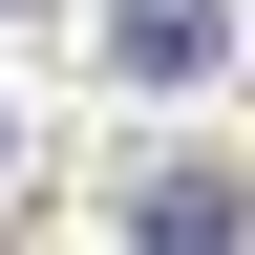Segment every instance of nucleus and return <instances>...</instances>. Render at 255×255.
<instances>
[{
	"label": "nucleus",
	"instance_id": "nucleus-2",
	"mask_svg": "<svg viewBox=\"0 0 255 255\" xmlns=\"http://www.w3.org/2000/svg\"><path fill=\"white\" fill-rule=\"evenodd\" d=\"M128 234H149V255H234L255 213H234V191H213V170H149V213H128Z\"/></svg>",
	"mask_w": 255,
	"mask_h": 255
},
{
	"label": "nucleus",
	"instance_id": "nucleus-1",
	"mask_svg": "<svg viewBox=\"0 0 255 255\" xmlns=\"http://www.w3.org/2000/svg\"><path fill=\"white\" fill-rule=\"evenodd\" d=\"M213 43H234L213 0H128V43H107V64H128V85H213Z\"/></svg>",
	"mask_w": 255,
	"mask_h": 255
}]
</instances>
